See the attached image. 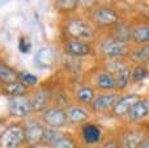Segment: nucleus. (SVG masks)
<instances>
[{
    "label": "nucleus",
    "mask_w": 149,
    "mask_h": 148,
    "mask_svg": "<svg viewBox=\"0 0 149 148\" xmlns=\"http://www.w3.org/2000/svg\"><path fill=\"white\" fill-rule=\"evenodd\" d=\"M65 31L70 37L76 41H88L93 39L94 37V29L89 22L82 18H71L65 22Z\"/></svg>",
    "instance_id": "obj_1"
},
{
    "label": "nucleus",
    "mask_w": 149,
    "mask_h": 148,
    "mask_svg": "<svg viewBox=\"0 0 149 148\" xmlns=\"http://www.w3.org/2000/svg\"><path fill=\"white\" fill-rule=\"evenodd\" d=\"M25 143V130L21 125H10L0 135V148H18Z\"/></svg>",
    "instance_id": "obj_2"
},
{
    "label": "nucleus",
    "mask_w": 149,
    "mask_h": 148,
    "mask_svg": "<svg viewBox=\"0 0 149 148\" xmlns=\"http://www.w3.org/2000/svg\"><path fill=\"white\" fill-rule=\"evenodd\" d=\"M100 52L102 54L103 58L107 59H116L127 52L126 43L118 41V39L113 38V37H107L100 43Z\"/></svg>",
    "instance_id": "obj_3"
},
{
    "label": "nucleus",
    "mask_w": 149,
    "mask_h": 148,
    "mask_svg": "<svg viewBox=\"0 0 149 148\" xmlns=\"http://www.w3.org/2000/svg\"><path fill=\"white\" fill-rule=\"evenodd\" d=\"M92 18L93 22L95 25L101 26H113L119 21V16L113 8L107 7H100L92 12Z\"/></svg>",
    "instance_id": "obj_4"
},
{
    "label": "nucleus",
    "mask_w": 149,
    "mask_h": 148,
    "mask_svg": "<svg viewBox=\"0 0 149 148\" xmlns=\"http://www.w3.org/2000/svg\"><path fill=\"white\" fill-rule=\"evenodd\" d=\"M42 119L50 127L59 128L67 123V112L62 108H50L43 112Z\"/></svg>",
    "instance_id": "obj_5"
},
{
    "label": "nucleus",
    "mask_w": 149,
    "mask_h": 148,
    "mask_svg": "<svg viewBox=\"0 0 149 148\" xmlns=\"http://www.w3.org/2000/svg\"><path fill=\"white\" fill-rule=\"evenodd\" d=\"M8 112L12 117H28L31 112V104L30 100L25 97H13L8 102Z\"/></svg>",
    "instance_id": "obj_6"
},
{
    "label": "nucleus",
    "mask_w": 149,
    "mask_h": 148,
    "mask_svg": "<svg viewBox=\"0 0 149 148\" xmlns=\"http://www.w3.org/2000/svg\"><path fill=\"white\" fill-rule=\"evenodd\" d=\"M42 140L58 148H73V142L58 130H45Z\"/></svg>",
    "instance_id": "obj_7"
},
{
    "label": "nucleus",
    "mask_w": 149,
    "mask_h": 148,
    "mask_svg": "<svg viewBox=\"0 0 149 148\" xmlns=\"http://www.w3.org/2000/svg\"><path fill=\"white\" fill-rule=\"evenodd\" d=\"M58 60V51L54 46H45L37 52L36 63L41 68H51Z\"/></svg>",
    "instance_id": "obj_8"
},
{
    "label": "nucleus",
    "mask_w": 149,
    "mask_h": 148,
    "mask_svg": "<svg viewBox=\"0 0 149 148\" xmlns=\"http://www.w3.org/2000/svg\"><path fill=\"white\" fill-rule=\"evenodd\" d=\"M64 51L68 55H73V57H84V55H89L92 52V47L86 42L70 39L64 43Z\"/></svg>",
    "instance_id": "obj_9"
},
{
    "label": "nucleus",
    "mask_w": 149,
    "mask_h": 148,
    "mask_svg": "<svg viewBox=\"0 0 149 148\" xmlns=\"http://www.w3.org/2000/svg\"><path fill=\"white\" fill-rule=\"evenodd\" d=\"M149 114V101L145 98H139L128 112V117L131 122H139L144 119Z\"/></svg>",
    "instance_id": "obj_10"
},
{
    "label": "nucleus",
    "mask_w": 149,
    "mask_h": 148,
    "mask_svg": "<svg viewBox=\"0 0 149 148\" xmlns=\"http://www.w3.org/2000/svg\"><path fill=\"white\" fill-rule=\"evenodd\" d=\"M139 100V97L136 94H127V96H123L120 98L116 100V102L113 106V113L118 117H122V115L127 114L130 112V109L132 108V105Z\"/></svg>",
    "instance_id": "obj_11"
},
{
    "label": "nucleus",
    "mask_w": 149,
    "mask_h": 148,
    "mask_svg": "<svg viewBox=\"0 0 149 148\" xmlns=\"http://www.w3.org/2000/svg\"><path fill=\"white\" fill-rule=\"evenodd\" d=\"M43 133L45 128L37 121H29L25 130V142H28L29 144L38 143L43 138Z\"/></svg>",
    "instance_id": "obj_12"
},
{
    "label": "nucleus",
    "mask_w": 149,
    "mask_h": 148,
    "mask_svg": "<svg viewBox=\"0 0 149 148\" xmlns=\"http://www.w3.org/2000/svg\"><path fill=\"white\" fill-rule=\"evenodd\" d=\"M116 94L115 93H106V94H101L97 98H94L92 104V109L94 112H106L109 110L111 106H114V104L116 102Z\"/></svg>",
    "instance_id": "obj_13"
},
{
    "label": "nucleus",
    "mask_w": 149,
    "mask_h": 148,
    "mask_svg": "<svg viewBox=\"0 0 149 148\" xmlns=\"http://www.w3.org/2000/svg\"><path fill=\"white\" fill-rule=\"evenodd\" d=\"M49 101H50V92L46 91V89H39V91H37L33 94V97L30 100L31 110H34V112H42L43 109L47 108Z\"/></svg>",
    "instance_id": "obj_14"
},
{
    "label": "nucleus",
    "mask_w": 149,
    "mask_h": 148,
    "mask_svg": "<svg viewBox=\"0 0 149 148\" xmlns=\"http://www.w3.org/2000/svg\"><path fill=\"white\" fill-rule=\"evenodd\" d=\"M82 139L88 144H95L101 140V130L93 123H86L82 126Z\"/></svg>",
    "instance_id": "obj_15"
},
{
    "label": "nucleus",
    "mask_w": 149,
    "mask_h": 148,
    "mask_svg": "<svg viewBox=\"0 0 149 148\" xmlns=\"http://www.w3.org/2000/svg\"><path fill=\"white\" fill-rule=\"evenodd\" d=\"M114 26L115 28H114L113 38L118 39V41L123 42V43L132 39V29L128 22H116Z\"/></svg>",
    "instance_id": "obj_16"
},
{
    "label": "nucleus",
    "mask_w": 149,
    "mask_h": 148,
    "mask_svg": "<svg viewBox=\"0 0 149 148\" xmlns=\"http://www.w3.org/2000/svg\"><path fill=\"white\" fill-rule=\"evenodd\" d=\"M89 112L82 106H73L68 109L67 119H70L72 123H82L89 118Z\"/></svg>",
    "instance_id": "obj_17"
},
{
    "label": "nucleus",
    "mask_w": 149,
    "mask_h": 148,
    "mask_svg": "<svg viewBox=\"0 0 149 148\" xmlns=\"http://www.w3.org/2000/svg\"><path fill=\"white\" fill-rule=\"evenodd\" d=\"M18 72H16L12 67H9L8 64L0 62V81L3 84H9L15 83L18 80Z\"/></svg>",
    "instance_id": "obj_18"
},
{
    "label": "nucleus",
    "mask_w": 149,
    "mask_h": 148,
    "mask_svg": "<svg viewBox=\"0 0 149 148\" xmlns=\"http://www.w3.org/2000/svg\"><path fill=\"white\" fill-rule=\"evenodd\" d=\"M3 91L7 94H10L13 97H22L28 91V87L22 84L21 81H15L9 84H3Z\"/></svg>",
    "instance_id": "obj_19"
},
{
    "label": "nucleus",
    "mask_w": 149,
    "mask_h": 148,
    "mask_svg": "<svg viewBox=\"0 0 149 148\" xmlns=\"http://www.w3.org/2000/svg\"><path fill=\"white\" fill-rule=\"evenodd\" d=\"M95 84H97L98 88L105 89V91L115 89V77H114L113 73H110V72H102L97 76Z\"/></svg>",
    "instance_id": "obj_20"
},
{
    "label": "nucleus",
    "mask_w": 149,
    "mask_h": 148,
    "mask_svg": "<svg viewBox=\"0 0 149 148\" xmlns=\"http://www.w3.org/2000/svg\"><path fill=\"white\" fill-rule=\"evenodd\" d=\"M132 41L136 43H149V24L137 25L132 30Z\"/></svg>",
    "instance_id": "obj_21"
},
{
    "label": "nucleus",
    "mask_w": 149,
    "mask_h": 148,
    "mask_svg": "<svg viewBox=\"0 0 149 148\" xmlns=\"http://www.w3.org/2000/svg\"><path fill=\"white\" fill-rule=\"evenodd\" d=\"M76 98L77 101H80L82 105H89L93 104L94 101V91L90 87H81L76 93Z\"/></svg>",
    "instance_id": "obj_22"
},
{
    "label": "nucleus",
    "mask_w": 149,
    "mask_h": 148,
    "mask_svg": "<svg viewBox=\"0 0 149 148\" xmlns=\"http://www.w3.org/2000/svg\"><path fill=\"white\" fill-rule=\"evenodd\" d=\"M130 80H131V71H130L128 67L124 66L120 71L116 72V76H115V88L118 89H123L128 85Z\"/></svg>",
    "instance_id": "obj_23"
},
{
    "label": "nucleus",
    "mask_w": 149,
    "mask_h": 148,
    "mask_svg": "<svg viewBox=\"0 0 149 148\" xmlns=\"http://www.w3.org/2000/svg\"><path fill=\"white\" fill-rule=\"evenodd\" d=\"M143 142V134L139 131H131L124 138V146L126 148H137Z\"/></svg>",
    "instance_id": "obj_24"
},
{
    "label": "nucleus",
    "mask_w": 149,
    "mask_h": 148,
    "mask_svg": "<svg viewBox=\"0 0 149 148\" xmlns=\"http://www.w3.org/2000/svg\"><path fill=\"white\" fill-rule=\"evenodd\" d=\"M132 60L139 62V63H144V62H147V60H149V45L135 50V51L132 52Z\"/></svg>",
    "instance_id": "obj_25"
},
{
    "label": "nucleus",
    "mask_w": 149,
    "mask_h": 148,
    "mask_svg": "<svg viewBox=\"0 0 149 148\" xmlns=\"http://www.w3.org/2000/svg\"><path fill=\"white\" fill-rule=\"evenodd\" d=\"M18 81H21L22 84H25L26 87L28 85H36L37 83H38V77H37L36 75H33V73L30 72H25V71H22V72H18Z\"/></svg>",
    "instance_id": "obj_26"
},
{
    "label": "nucleus",
    "mask_w": 149,
    "mask_h": 148,
    "mask_svg": "<svg viewBox=\"0 0 149 148\" xmlns=\"http://www.w3.org/2000/svg\"><path fill=\"white\" fill-rule=\"evenodd\" d=\"M147 76H148V70L145 68V66H143V64L136 66V67L134 68V71H132V79H134V81H141V80H144Z\"/></svg>",
    "instance_id": "obj_27"
},
{
    "label": "nucleus",
    "mask_w": 149,
    "mask_h": 148,
    "mask_svg": "<svg viewBox=\"0 0 149 148\" xmlns=\"http://www.w3.org/2000/svg\"><path fill=\"white\" fill-rule=\"evenodd\" d=\"M55 4H56V8H59L62 10H72L79 7V1L77 0H59Z\"/></svg>",
    "instance_id": "obj_28"
},
{
    "label": "nucleus",
    "mask_w": 149,
    "mask_h": 148,
    "mask_svg": "<svg viewBox=\"0 0 149 148\" xmlns=\"http://www.w3.org/2000/svg\"><path fill=\"white\" fill-rule=\"evenodd\" d=\"M18 49H20L21 52L26 54V52H29V50H30V43H29V42H26V39L21 37L20 42H18Z\"/></svg>",
    "instance_id": "obj_29"
},
{
    "label": "nucleus",
    "mask_w": 149,
    "mask_h": 148,
    "mask_svg": "<svg viewBox=\"0 0 149 148\" xmlns=\"http://www.w3.org/2000/svg\"><path fill=\"white\" fill-rule=\"evenodd\" d=\"M102 148H116V143L114 140H111V142H107V143L105 144Z\"/></svg>",
    "instance_id": "obj_30"
}]
</instances>
